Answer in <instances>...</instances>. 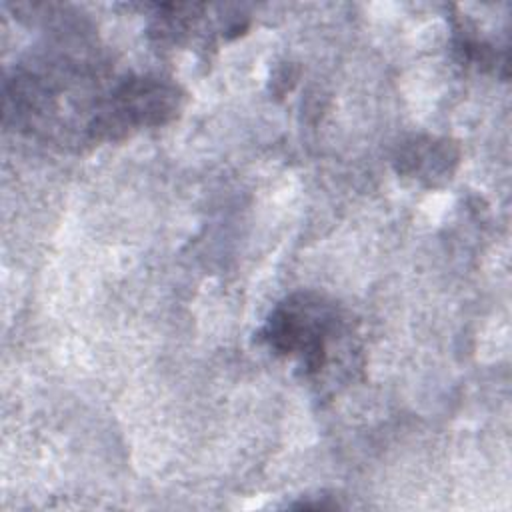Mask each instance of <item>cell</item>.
I'll use <instances>...</instances> for the list:
<instances>
[{
  "label": "cell",
  "instance_id": "7a4b0ae2",
  "mask_svg": "<svg viewBox=\"0 0 512 512\" xmlns=\"http://www.w3.org/2000/svg\"><path fill=\"white\" fill-rule=\"evenodd\" d=\"M458 164V150L446 140L414 138L406 142L396 156L398 172L420 178L430 186L452 174Z\"/></svg>",
  "mask_w": 512,
  "mask_h": 512
},
{
  "label": "cell",
  "instance_id": "6da1fadb",
  "mask_svg": "<svg viewBox=\"0 0 512 512\" xmlns=\"http://www.w3.org/2000/svg\"><path fill=\"white\" fill-rule=\"evenodd\" d=\"M350 324L342 308L316 292H296L270 312L260 338L268 348L298 362L306 380L322 382L352 352Z\"/></svg>",
  "mask_w": 512,
  "mask_h": 512
}]
</instances>
